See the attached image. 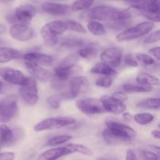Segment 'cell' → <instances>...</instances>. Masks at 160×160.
<instances>
[{"label":"cell","instance_id":"6da1fadb","mask_svg":"<svg viewBox=\"0 0 160 160\" xmlns=\"http://www.w3.org/2000/svg\"><path fill=\"white\" fill-rule=\"evenodd\" d=\"M86 12L81 14L85 16L86 18L90 20H102V21L112 22L116 20L131 19L133 14L131 9H121L110 6H98L85 10Z\"/></svg>","mask_w":160,"mask_h":160},{"label":"cell","instance_id":"7a4b0ae2","mask_svg":"<svg viewBox=\"0 0 160 160\" xmlns=\"http://www.w3.org/2000/svg\"><path fill=\"white\" fill-rule=\"evenodd\" d=\"M155 28V23L152 21L142 22L136 26L128 28L120 32L117 36V41L118 42H126L139 38L144 35H146L152 31Z\"/></svg>","mask_w":160,"mask_h":160},{"label":"cell","instance_id":"3957f363","mask_svg":"<svg viewBox=\"0 0 160 160\" xmlns=\"http://www.w3.org/2000/svg\"><path fill=\"white\" fill-rule=\"evenodd\" d=\"M76 123V120L74 118L69 117H58L48 118L34 126V130L36 132H41L45 131H51V130H57L62 128H68Z\"/></svg>","mask_w":160,"mask_h":160},{"label":"cell","instance_id":"277c9868","mask_svg":"<svg viewBox=\"0 0 160 160\" xmlns=\"http://www.w3.org/2000/svg\"><path fill=\"white\" fill-rule=\"evenodd\" d=\"M22 100L28 106H35L39 99L37 81L33 77H27V81L19 88Z\"/></svg>","mask_w":160,"mask_h":160},{"label":"cell","instance_id":"5b68a950","mask_svg":"<svg viewBox=\"0 0 160 160\" xmlns=\"http://www.w3.org/2000/svg\"><path fill=\"white\" fill-rule=\"evenodd\" d=\"M17 96L14 94L7 95L0 102V123H7L10 121L17 114Z\"/></svg>","mask_w":160,"mask_h":160},{"label":"cell","instance_id":"8992f818","mask_svg":"<svg viewBox=\"0 0 160 160\" xmlns=\"http://www.w3.org/2000/svg\"><path fill=\"white\" fill-rule=\"evenodd\" d=\"M76 106L81 112L87 115H96L106 112L101 100L98 98H88L79 99L76 102Z\"/></svg>","mask_w":160,"mask_h":160},{"label":"cell","instance_id":"52a82bcc","mask_svg":"<svg viewBox=\"0 0 160 160\" xmlns=\"http://www.w3.org/2000/svg\"><path fill=\"white\" fill-rule=\"evenodd\" d=\"M108 130L115 135L126 141L128 143H131L135 138L136 132L132 128L124 123L116 121H107L106 123Z\"/></svg>","mask_w":160,"mask_h":160},{"label":"cell","instance_id":"ba28073f","mask_svg":"<svg viewBox=\"0 0 160 160\" xmlns=\"http://www.w3.org/2000/svg\"><path fill=\"white\" fill-rule=\"evenodd\" d=\"M89 81L85 77L76 76L70 78L69 81V94L71 98H75L89 89Z\"/></svg>","mask_w":160,"mask_h":160},{"label":"cell","instance_id":"9c48e42d","mask_svg":"<svg viewBox=\"0 0 160 160\" xmlns=\"http://www.w3.org/2000/svg\"><path fill=\"white\" fill-rule=\"evenodd\" d=\"M123 50L120 47L107 48L102 52L100 58L102 62L109 64L112 67H117L120 65L123 58Z\"/></svg>","mask_w":160,"mask_h":160},{"label":"cell","instance_id":"30bf717a","mask_svg":"<svg viewBox=\"0 0 160 160\" xmlns=\"http://www.w3.org/2000/svg\"><path fill=\"white\" fill-rule=\"evenodd\" d=\"M0 77L6 82L15 85H23L27 81V77L20 70L10 67L0 68Z\"/></svg>","mask_w":160,"mask_h":160},{"label":"cell","instance_id":"8fae6325","mask_svg":"<svg viewBox=\"0 0 160 160\" xmlns=\"http://www.w3.org/2000/svg\"><path fill=\"white\" fill-rule=\"evenodd\" d=\"M11 37L19 42H27L31 40L34 36V31L28 24L24 23H15L9 30Z\"/></svg>","mask_w":160,"mask_h":160},{"label":"cell","instance_id":"7c38bea8","mask_svg":"<svg viewBox=\"0 0 160 160\" xmlns=\"http://www.w3.org/2000/svg\"><path fill=\"white\" fill-rule=\"evenodd\" d=\"M42 9L46 13L52 16H66L72 11L71 6L54 2H45L42 4Z\"/></svg>","mask_w":160,"mask_h":160},{"label":"cell","instance_id":"4fadbf2b","mask_svg":"<svg viewBox=\"0 0 160 160\" xmlns=\"http://www.w3.org/2000/svg\"><path fill=\"white\" fill-rule=\"evenodd\" d=\"M16 17L18 22L24 24H29L36 15V9L31 4H22L16 8Z\"/></svg>","mask_w":160,"mask_h":160},{"label":"cell","instance_id":"5bb4252c","mask_svg":"<svg viewBox=\"0 0 160 160\" xmlns=\"http://www.w3.org/2000/svg\"><path fill=\"white\" fill-rule=\"evenodd\" d=\"M131 6L140 11L159 13L160 0H124Z\"/></svg>","mask_w":160,"mask_h":160},{"label":"cell","instance_id":"9a60e30c","mask_svg":"<svg viewBox=\"0 0 160 160\" xmlns=\"http://www.w3.org/2000/svg\"><path fill=\"white\" fill-rule=\"evenodd\" d=\"M101 102L106 112H112L113 114H121L127 109L126 106L122 102L118 101L112 96L104 95L102 96Z\"/></svg>","mask_w":160,"mask_h":160},{"label":"cell","instance_id":"2e32d148","mask_svg":"<svg viewBox=\"0 0 160 160\" xmlns=\"http://www.w3.org/2000/svg\"><path fill=\"white\" fill-rule=\"evenodd\" d=\"M25 67L32 77L42 82H46L51 79L52 73L47 69L44 68L34 62L25 61Z\"/></svg>","mask_w":160,"mask_h":160},{"label":"cell","instance_id":"e0dca14e","mask_svg":"<svg viewBox=\"0 0 160 160\" xmlns=\"http://www.w3.org/2000/svg\"><path fill=\"white\" fill-rule=\"evenodd\" d=\"M25 61L34 62L42 67H51L54 63V58L50 55L39 52H28L23 56Z\"/></svg>","mask_w":160,"mask_h":160},{"label":"cell","instance_id":"ac0fdd59","mask_svg":"<svg viewBox=\"0 0 160 160\" xmlns=\"http://www.w3.org/2000/svg\"><path fill=\"white\" fill-rule=\"evenodd\" d=\"M23 57V55L18 50L6 46L0 47V63H6L13 59Z\"/></svg>","mask_w":160,"mask_h":160},{"label":"cell","instance_id":"d6986e66","mask_svg":"<svg viewBox=\"0 0 160 160\" xmlns=\"http://www.w3.org/2000/svg\"><path fill=\"white\" fill-rule=\"evenodd\" d=\"M41 36L44 41L45 45L49 47H53L56 45L59 42L58 37L59 36L49 28L47 24H45L41 29Z\"/></svg>","mask_w":160,"mask_h":160},{"label":"cell","instance_id":"ffe728a7","mask_svg":"<svg viewBox=\"0 0 160 160\" xmlns=\"http://www.w3.org/2000/svg\"><path fill=\"white\" fill-rule=\"evenodd\" d=\"M69 155L65 146L60 148H53L44 152L39 156L38 159L42 160H53L62 158Z\"/></svg>","mask_w":160,"mask_h":160},{"label":"cell","instance_id":"44dd1931","mask_svg":"<svg viewBox=\"0 0 160 160\" xmlns=\"http://www.w3.org/2000/svg\"><path fill=\"white\" fill-rule=\"evenodd\" d=\"M90 71L91 73H95V74H102L105 75V76L112 77L116 76L117 74V70L113 67L104 62L96 63L91 69Z\"/></svg>","mask_w":160,"mask_h":160},{"label":"cell","instance_id":"7402d4cb","mask_svg":"<svg viewBox=\"0 0 160 160\" xmlns=\"http://www.w3.org/2000/svg\"><path fill=\"white\" fill-rule=\"evenodd\" d=\"M15 141V134L8 126L0 125V145H9Z\"/></svg>","mask_w":160,"mask_h":160},{"label":"cell","instance_id":"603a6c76","mask_svg":"<svg viewBox=\"0 0 160 160\" xmlns=\"http://www.w3.org/2000/svg\"><path fill=\"white\" fill-rule=\"evenodd\" d=\"M87 45L86 42L81 38H64L59 42V46L65 49H73L77 48H82L84 45Z\"/></svg>","mask_w":160,"mask_h":160},{"label":"cell","instance_id":"cb8c5ba5","mask_svg":"<svg viewBox=\"0 0 160 160\" xmlns=\"http://www.w3.org/2000/svg\"><path fill=\"white\" fill-rule=\"evenodd\" d=\"M136 81L138 84H144V85H159V80L156 77L146 73V72H141L136 77Z\"/></svg>","mask_w":160,"mask_h":160},{"label":"cell","instance_id":"d4e9b609","mask_svg":"<svg viewBox=\"0 0 160 160\" xmlns=\"http://www.w3.org/2000/svg\"><path fill=\"white\" fill-rule=\"evenodd\" d=\"M65 148H67L69 155L72 154V153H81V154L87 156H93V152L90 148L86 147L85 145H81V144H67V145H65Z\"/></svg>","mask_w":160,"mask_h":160},{"label":"cell","instance_id":"484cf974","mask_svg":"<svg viewBox=\"0 0 160 160\" xmlns=\"http://www.w3.org/2000/svg\"><path fill=\"white\" fill-rule=\"evenodd\" d=\"M123 89L126 93H147L152 90V86L140 84H125L123 85Z\"/></svg>","mask_w":160,"mask_h":160},{"label":"cell","instance_id":"4316f807","mask_svg":"<svg viewBox=\"0 0 160 160\" xmlns=\"http://www.w3.org/2000/svg\"><path fill=\"white\" fill-rule=\"evenodd\" d=\"M87 28L92 34L95 36H102L106 34V28L98 20H90L87 24Z\"/></svg>","mask_w":160,"mask_h":160},{"label":"cell","instance_id":"83f0119b","mask_svg":"<svg viewBox=\"0 0 160 160\" xmlns=\"http://www.w3.org/2000/svg\"><path fill=\"white\" fill-rule=\"evenodd\" d=\"M98 49L95 45H93L92 44H90V45L87 44L79 50L78 55L80 57L83 58V59H90L95 57L98 55Z\"/></svg>","mask_w":160,"mask_h":160},{"label":"cell","instance_id":"f1b7e54d","mask_svg":"<svg viewBox=\"0 0 160 160\" xmlns=\"http://www.w3.org/2000/svg\"><path fill=\"white\" fill-rule=\"evenodd\" d=\"M79 57V55L77 53H72L63 58L57 67H61V68H70V67H74L78 63Z\"/></svg>","mask_w":160,"mask_h":160},{"label":"cell","instance_id":"f546056e","mask_svg":"<svg viewBox=\"0 0 160 160\" xmlns=\"http://www.w3.org/2000/svg\"><path fill=\"white\" fill-rule=\"evenodd\" d=\"M138 107L143 108V109H159V98H149L144 99L137 103Z\"/></svg>","mask_w":160,"mask_h":160},{"label":"cell","instance_id":"4dcf8cb0","mask_svg":"<svg viewBox=\"0 0 160 160\" xmlns=\"http://www.w3.org/2000/svg\"><path fill=\"white\" fill-rule=\"evenodd\" d=\"M95 3V0H75L71 6L73 11H85L90 9Z\"/></svg>","mask_w":160,"mask_h":160},{"label":"cell","instance_id":"1f68e13d","mask_svg":"<svg viewBox=\"0 0 160 160\" xmlns=\"http://www.w3.org/2000/svg\"><path fill=\"white\" fill-rule=\"evenodd\" d=\"M131 24V20L130 19H123V20L109 22L107 23V27L113 31H121V30L129 28Z\"/></svg>","mask_w":160,"mask_h":160},{"label":"cell","instance_id":"d6a6232c","mask_svg":"<svg viewBox=\"0 0 160 160\" xmlns=\"http://www.w3.org/2000/svg\"><path fill=\"white\" fill-rule=\"evenodd\" d=\"M133 119L137 123L140 125H147L154 120L155 117L149 112H141L133 116Z\"/></svg>","mask_w":160,"mask_h":160},{"label":"cell","instance_id":"836d02e7","mask_svg":"<svg viewBox=\"0 0 160 160\" xmlns=\"http://www.w3.org/2000/svg\"><path fill=\"white\" fill-rule=\"evenodd\" d=\"M73 138V137L70 135H67V134H62V135H57L52 137L48 141L47 145L50 147H56L58 145H60L62 144L66 143Z\"/></svg>","mask_w":160,"mask_h":160},{"label":"cell","instance_id":"e575fe53","mask_svg":"<svg viewBox=\"0 0 160 160\" xmlns=\"http://www.w3.org/2000/svg\"><path fill=\"white\" fill-rule=\"evenodd\" d=\"M64 22H65L67 31L68 30V31H75V32L78 33H82V34L87 32V30L85 29V28L81 23H80L79 22L75 21V20H67Z\"/></svg>","mask_w":160,"mask_h":160},{"label":"cell","instance_id":"d590c367","mask_svg":"<svg viewBox=\"0 0 160 160\" xmlns=\"http://www.w3.org/2000/svg\"><path fill=\"white\" fill-rule=\"evenodd\" d=\"M50 29L52 30L58 36L61 35L67 31L65 22L62 20H55V21L49 22L47 23Z\"/></svg>","mask_w":160,"mask_h":160},{"label":"cell","instance_id":"8d00e7d4","mask_svg":"<svg viewBox=\"0 0 160 160\" xmlns=\"http://www.w3.org/2000/svg\"><path fill=\"white\" fill-rule=\"evenodd\" d=\"M136 59L138 60L139 62H142L143 64L147 66H152L156 64L154 58L151 56L150 55L145 54V53H138L135 56Z\"/></svg>","mask_w":160,"mask_h":160},{"label":"cell","instance_id":"74e56055","mask_svg":"<svg viewBox=\"0 0 160 160\" xmlns=\"http://www.w3.org/2000/svg\"><path fill=\"white\" fill-rule=\"evenodd\" d=\"M112 81H113V80L111 78V76H105V75H103V77L98 78L96 80L95 85L100 88H108L111 87Z\"/></svg>","mask_w":160,"mask_h":160},{"label":"cell","instance_id":"f35d334b","mask_svg":"<svg viewBox=\"0 0 160 160\" xmlns=\"http://www.w3.org/2000/svg\"><path fill=\"white\" fill-rule=\"evenodd\" d=\"M137 155H140L141 158L148 160H156L159 158V155L150 150H138V154Z\"/></svg>","mask_w":160,"mask_h":160},{"label":"cell","instance_id":"ab89813d","mask_svg":"<svg viewBox=\"0 0 160 160\" xmlns=\"http://www.w3.org/2000/svg\"><path fill=\"white\" fill-rule=\"evenodd\" d=\"M149 34V33H148ZM159 41V31H155L152 32L151 34H148L145 39H144L143 42L145 45H148V44H153Z\"/></svg>","mask_w":160,"mask_h":160},{"label":"cell","instance_id":"60d3db41","mask_svg":"<svg viewBox=\"0 0 160 160\" xmlns=\"http://www.w3.org/2000/svg\"><path fill=\"white\" fill-rule=\"evenodd\" d=\"M60 100L61 98H59V95H52L47 98V102L50 107L54 109H57L60 107Z\"/></svg>","mask_w":160,"mask_h":160},{"label":"cell","instance_id":"b9f144b4","mask_svg":"<svg viewBox=\"0 0 160 160\" xmlns=\"http://www.w3.org/2000/svg\"><path fill=\"white\" fill-rule=\"evenodd\" d=\"M51 84L52 88L56 89V90H60V89L63 88L66 86V84H67V81H62V80L59 79L56 77L52 76L51 78Z\"/></svg>","mask_w":160,"mask_h":160},{"label":"cell","instance_id":"7bdbcfd3","mask_svg":"<svg viewBox=\"0 0 160 160\" xmlns=\"http://www.w3.org/2000/svg\"><path fill=\"white\" fill-rule=\"evenodd\" d=\"M124 62L128 66L132 67H138V62L136 60V58L133 56L131 53H128L124 56Z\"/></svg>","mask_w":160,"mask_h":160},{"label":"cell","instance_id":"ee69618b","mask_svg":"<svg viewBox=\"0 0 160 160\" xmlns=\"http://www.w3.org/2000/svg\"><path fill=\"white\" fill-rule=\"evenodd\" d=\"M112 96L122 102H124L128 100V95L125 92H116L112 94Z\"/></svg>","mask_w":160,"mask_h":160},{"label":"cell","instance_id":"f6af8a7d","mask_svg":"<svg viewBox=\"0 0 160 160\" xmlns=\"http://www.w3.org/2000/svg\"><path fill=\"white\" fill-rule=\"evenodd\" d=\"M15 159V154L10 152L0 153V160H12Z\"/></svg>","mask_w":160,"mask_h":160},{"label":"cell","instance_id":"bcb514c9","mask_svg":"<svg viewBox=\"0 0 160 160\" xmlns=\"http://www.w3.org/2000/svg\"><path fill=\"white\" fill-rule=\"evenodd\" d=\"M148 53H149V54H151L152 56H154V58H156L158 61L160 60L159 47V46L154 47V48L149 49L148 50Z\"/></svg>","mask_w":160,"mask_h":160},{"label":"cell","instance_id":"7dc6e473","mask_svg":"<svg viewBox=\"0 0 160 160\" xmlns=\"http://www.w3.org/2000/svg\"><path fill=\"white\" fill-rule=\"evenodd\" d=\"M6 19L8 23H12V24H15V23H18V20H17V18L14 12H10V13L7 14Z\"/></svg>","mask_w":160,"mask_h":160},{"label":"cell","instance_id":"c3c4849f","mask_svg":"<svg viewBox=\"0 0 160 160\" xmlns=\"http://www.w3.org/2000/svg\"><path fill=\"white\" fill-rule=\"evenodd\" d=\"M138 159L137 153L133 149H128L127 151L126 155V159L127 160H135Z\"/></svg>","mask_w":160,"mask_h":160},{"label":"cell","instance_id":"681fc988","mask_svg":"<svg viewBox=\"0 0 160 160\" xmlns=\"http://www.w3.org/2000/svg\"><path fill=\"white\" fill-rule=\"evenodd\" d=\"M123 120H125L126 121H131L133 119V116L131 115L129 112H123Z\"/></svg>","mask_w":160,"mask_h":160},{"label":"cell","instance_id":"f907efd6","mask_svg":"<svg viewBox=\"0 0 160 160\" xmlns=\"http://www.w3.org/2000/svg\"><path fill=\"white\" fill-rule=\"evenodd\" d=\"M148 148H150V151L156 153L157 155H159V146H156V145H149V146H148Z\"/></svg>","mask_w":160,"mask_h":160},{"label":"cell","instance_id":"816d5d0a","mask_svg":"<svg viewBox=\"0 0 160 160\" xmlns=\"http://www.w3.org/2000/svg\"><path fill=\"white\" fill-rule=\"evenodd\" d=\"M151 134H152V136L154 138H156V139L160 138V132H159V130H154V131H152Z\"/></svg>","mask_w":160,"mask_h":160},{"label":"cell","instance_id":"f5cc1de1","mask_svg":"<svg viewBox=\"0 0 160 160\" xmlns=\"http://www.w3.org/2000/svg\"><path fill=\"white\" fill-rule=\"evenodd\" d=\"M6 27L2 23H0V34H2L6 33Z\"/></svg>","mask_w":160,"mask_h":160},{"label":"cell","instance_id":"db71d44e","mask_svg":"<svg viewBox=\"0 0 160 160\" xmlns=\"http://www.w3.org/2000/svg\"><path fill=\"white\" fill-rule=\"evenodd\" d=\"M13 0H0V2L2 3H5V4H9V3L12 2Z\"/></svg>","mask_w":160,"mask_h":160},{"label":"cell","instance_id":"11a10c76","mask_svg":"<svg viewBox=\"0 0 160 160\" xmlns=\"http://www.w3.org/2000/svg\"><path fill=\"white\" fill-rule=\"evenodd\" d=\"M4 84H3L2 81H0V93L3 92V89H4Z\"/></svg>","mask_w":160,"mask_h":160},{"label":"cell","instance_id":"9f6ffc18","mask_svg":"<svg viewBox=\"0 0 160 160\" xmlns=\"http://www.w3.org/2000/svg\"><path fill=\"white\" fill-rule=\"evenodd\" d=\"M5 45H6V42L4 40H2V39H0V47L4 46Z\"/></svg>","mask_w":160,"mask_h":160},{"label":"cell","instance_id":"6f0895ef","mask_svg":"<svg viewBox=\"0 0 160 160\" xmlns=\"http://www.w3.org/2000/svg\"><path fill=\"white\" fill-rule=\"evenodd\" d=\"M47 1H50V2H65V1H67V0H47Z\"/></svg>","mask_w":160,"mask_h":160}]
</instances>
